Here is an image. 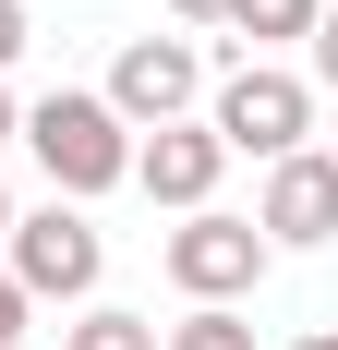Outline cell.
Returning a JSON list of instances; mask_svg holds the SVG:
<instances>
[{
	"mask_svg": "<svg viewBox=\"0 0 338 350\" xmlns=\"http://www.w3.org/2000/svg\"><path fill=\"white\" fill-rule=\"evenodd\" d=\"M12 145H36V170H49L61 206H97V193L133 181V133H121V109H109L97 85H49V97L25 109V133H12Z\"/></svg>",
	"mask_w": 338,
	"mask_h": 350,
	"instance_id": "obj_1",
	"label": "cell"
},
{
	"mask_svg": "<svg viewBox=\"0 0 338 350\" xmlns=\"http://www.w3.org/2000/svg\"><path fill=\"white\" fill-rule=\"evenodd\" d=\"M0 266H12V290L25 302H97V278H109V230L85 206H12V242H0Z\"/></svg>",
	"mask_w": 338,
	"mask_h": 350,
	"instance_id": "obj_2",
	"label": "cell"
},
{
	"mask_svg": "<svg viewBox=\"0 0 338 350\" xmlns=\"http://www.w3.org/2000/svg\"><path fill=\"white\" fill-rule=\"evenodd\" d=\"M205 133L230 157H290V145H314V85L290 61H230L205 85Z\"/></svg>",
	"mask_w": 338,
	"mask_h": 350,
	"instance_id": "obj_3",
	"label": "cell"
},
{
	"mask_svg": "<svg viewBox=\"0 0 338 350\" xmlns=\"http://www.w3.org/2000/svg\"><path fill=\"white\" fill-rule=\"evenodd\" d=\"M157 266H169V290H181V302H254L278 254H266V230H254V217H230V206H194V217H181V230L157 242Z\"/></svg>",
	"mask_w": 338,
	"mask_h": 350,
	"instance_id": "obj_4",
	"label": "cell"
},
{
	"mask_svg": "<svg viewBox=\"0 0 338 350\" xmlns=\"http://www.w3.org/2000/svg\"><path fill=\"white\" fill-rule=\"evenodd\" d=\"M97 97L121 109V133L194 121V109H205V49H194V36H121V61H109Z\"/></svg>",
	"mask_w": 338,
	"mask_h": 350,
	"instance_id": "obj_5",
	"label": "cell"
},
{
	"mask_svg": "<svg viewBox=\"0 0 338 350\" xmlns=\"http://www.w3.org/2000/svg\"><path fill=\"white\" fill-rule=\"evenodd\" d=\"M254 230H266V254H314V242H338V157H326V145H290V157H266Z\"/></svg>",
	"mask_w": 338,
	"mask_h": 350,
	"instance_id": "obj_6",
	"label": "cell"
},
{
	"mask_svg": "<svg viewBox=\"0 0 338 350\" xmlns=\"http://www.w3.org/2000/svg\"><path fill=\"white\" fill-rule=\"evenodd\" d=\"M218 170H230V145L205 133V109H194V121H157V133H133V193H145V206H169V217L218 206Z\"/></svg>",
	"mask_w": 338,
	"mask_h": 350,
	"instance_id": "obj_7",
	"label": "cell"
},
{
	"mask_svg": "<svg viewBox=\"0 0 338 350\" xmlns=\"http://www.w3.org/2000/svg\"><path fill=\"white\" fill-rule=\"evenodd\" d=\"M61 350H157V314H133V302H73Z\"/></svg>",
	"mask_w": 338,
	"mask_h": 350,
	"instance_id": "obj_8",
	"label": "cell"
},
{
	"mask_svg": "<svg viewBox=\"0 0 338 350\" xmlns=\"http://www.w3.org/2000/svg\"><path fill=\"white\" fill-rule=\"evenodd\" d=\"M314 12H326V0H230V36L242 49H302Z\"/></svg>",
	"mask_w": 338,
	"mask_h": 350,
	"instance_id": "obj_9",
	"label": "cell"
},
{
	"mask_svg": "<svg viewBox=\"0 0 338 350\" xmlns=\"http://www.w3.org/2000/svg\"><path fill=\"white\" fill-rule=\"evenodd\" d=\"M157 350H254V314L242 302H194L181 326H157Z\"/></svg>",
	"mask_w": 338,
	"mask_h": 350,
	"instance_id": "obj_10",
	"label": "cell"
},
{
	"mask_svg": "<svg viewBox=\"0 0 338 350\" xmlns=\"http://www.w3.org/2000/svg\"><path fill=\"white\" fill-rule=\"evenodd\" d=\"M302 85H326V97H338V0L314 12V36H302Z\"/></svg>",
	"mask_w": 338,
	"mask_h": 350,
	"instance_id": "obj_11",
	"label": "cell"
},
{
	"mask_svg": "<svg viewBox=\"0 0 338 350\" xmlns=\"http://www.w3.org/2000/svg\"><path fill=\"white\" fill-rule=\"evenodd\" d=\"M25 326H36V302L12 290V266H0V350H25Z\"/></svg>",
	"mask_w": 338,
	"mask_h": 350,
	"instance_id": "obj_12",
	"label": "cell"
},
{
	"mask_svg": "<svg viewBox=\"0 0 338 350\" xmlns=\"http://www.w3.org/2000/svg\"><path fill=\"white\" fill-rule=\"evenodd\" d=\"M169 25H181V36H205V25H230V0H169Z\"/></svg>",
	"mask_w": 338,
	"mask_h": 350,
	"instance_id": "obj_13",
	"label": "cell"
},
{
	"mask_svg": "<svg viewBox=\"0 0 338 350\" xmlns=\"http://www.w3.org/2000/svg\"><path fill=\"white\" fill-rule=\"evenodd\" d=\"M25 36H36V25H25V0H0V72L25 61Z\"/></svg>",
	"mask_w": 338,
	"mask_h": 350,
	"instance_id": "obj_14",
	"label": "cell"
},
{
	"mask_svg": "<svg viewBox=\"0 0 338 350\" xmlns=\"http://www.w3.org/2000/svg\"><path fill=\"white\" fill-rule=\"evenodd\" d=\"M12 133H25V97H12V85H0V145H12Z\"/></svg>",
	"mask_w": 338,
	"mask_h": 350,
	"instance_id": "obj_15",
	"label": "cell"
},
{
	"mask_svg": "<svg viewBox=\"0 0 338 350\" xmlns=\"http://www.w3.org/2000/svg\"><path fill=\"white\" fill-rule=\"evenodd\" d=\"M290 350H338V326H302V338H290Z\"/></svg>",
	"mask_w": 338,
	"mask_h": 350,
	"instance_id": "obj_16",
	"label": "cell"
},
{
	"mask_svg": "<svg viewBox=\"0 0 338 350\" xmlns=\"http://www.w3.org/2000/svg\"><path fill=\"white\" fill-rule=\"evenodd\" d=\"M0 242H12V181H0Z\"/></svg>",
	"mask_w": 338,
	"mask_h": 350,
	"instance_id": "obj_17",
	"label": "cell"
},
{
	"mask_svg": "<svg viewBox=\"0 0 338 350\" xmlns=\"http://www.w3.org/2000/svg\"><path fill=\"white\" fill-rule=\"evenodd\" d=\"M326 157H338V133H326Z\"/></svg>",
	"mask_w": 338,
	"mask_h": 350,
	"instance_id": "obj_18",
	"label": "cell"
}]
</instances>
